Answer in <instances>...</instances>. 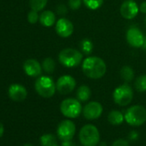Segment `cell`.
I'll list each match as a JSON object with an SVG mask.
<instances>
[{
    "instance_id": "34",
    "label": "cell",
    "mask_w": 146,
    "mask_h": 146,
    "mask_svg": "<svg viewBox=\"0 0 146 146\" xmlns=\"http://www.w3.org/2000/svg\"><path fill=\"white\" fill-rule=\"evenodd\" d=\"M71 146H78V144H75V143H72V145H71Z\"/></svg>"
},
{
    "instance_id": "14",
    "label": "cell",
    "mask_w": 146,
    "mask_h": 146,
    "mask_svg": "<svg viewBox=\"0 0 146 146\" xmlns=\"http://www.w3.org/2000/svg\"><path fill=\"white\" fill-rule=\"evenodd\" d=\"M9 97L14 102H23L27 98L28 91L26 88L19 84H13L8 90Z\"/></svg>"
},
{
    "instance_id": "30",
    "label": "cell",
    "mask_w": 146,
    "mask_h": 146,
    "mask_svg": "<svg viewBox=\"0 0 146 146\" xmlns=\"http://www.w3.org/2000/svg\"><path fill=\"white\" fill-rule=\"evenodd\" d=\"M139 11L143 14H146V1L141 3V5H139Z\"/></svg>"
},
{
    "instance_id": "6",
    "label": "cell",
    "mask_w": 146,
    "mask_h": 146,
    "mask_svg": "<svg viewBox=\"0 0 146 146\" xmlns=\"http://www.w3.org/2000/svg\"><path fill=\"white\" fill-rule=\"evenodd\" d=\"M60 112L62 114L70 119L78 118L83 112L81 102L74 98L64 99L60 103Z\"/></svg>"
},
{
    "instance_id": "3",
    "label": "cell",
    "mask_w": 146,
    "mask_h": 146,
    "mask_svg": "<svg viewBox=\"0 0 146 146\" xmlns=\"http://www.w3.org/2000/svg\"><path fill=\"white\" fill-rule=\"evenodd\" d=\"M79 140L83 146H96L100 141L99 130L91 124L84 125L79 131Z\"/></svg>"
},
{
    "instance_id": "2",
    "label": "cell",
    "mask_w": 146,
    "mask_h": 146,
    "mask_svg": "<svg viewBox=\"0 0 146 146\" xmlns=\"http://www.w3.org/2000/svg\"><path fill=\"white\" fill-rule=\"evenodd\" d=\"M83 52L75 48H64L58 53L59 63L67 68H73L79 65L83 62Z\"/></svg>"
},
{
    "instance_id": "25",
    "label": "cell",
    "mask_w": 146,
    "mask_h": 146,
    "mask_svg": "<svg viewBox=\"0 0 146 146\" xmlns=\"http://www.w3.org/2000/svg\"><path fill=\"white\" fill-rule=\"evenodd\" d=\"M83 2L88 9L96 11L102 6L104 0H83Z\"/></svg>"
},
{
    "instance_id": "20",
    "label": "cell",
    "mask_w": 146,
    "mask_h": 146,
    "mask_svg": "<svg viewBox=\"0 0 146 146\" xmlns=\"http://www.w3.org/2000/svg\"><path fill=\"white\" fill-rule=\"evenodd\" d=\"M40 144L42 146H59L57 142L56 137L51 133L43 134L40 137Z\"/></svg>"
},
{
    "instance_id": "35",
    "label": "cell",
    "mask_w": 146,
    "mask_h": 146,
    "mask_svg": "<svg viewBox=\"0 0 146 146\" xmlns=\"http://www.w3.org/2000/svg\"><path fill=\"white\" fill-rule=\"evenodd\" d=\"M145 23H146V17H145Z\"/></svg>"
},
{
    "instance_id": "18",
    "label": "cell",
    "mask_w": 146,
    "mask_h": 146,
    "mask_svg": "<svg viewBox=\"0 0 146 146\" xmlns=\"http://www.w3.org/2000/svg\"><path fill=\"white\" fill-rule=\"evenodd\" d=\"M77 99L81 102H84L90 100L91 96V90L87 85H81L77 90Z\"/></svg>"
},
{
    "instance_id": "12",
    "label": "cell",
    "mask_w": 146,
    "mask_h": 146,
    "mask_svg": "<svg viewBox=\"0 0 146 146\" xmlns=\"http://www.w3.org/2000/svg\"><path fill=\"white\" fill-rule=\"evenodd\" d=\"M103 111L102 105L98 102H90L83 108V114L85 119L92 120L98 119Z\"/></svg>"
},
{
    "instance_id": "22",
    "label": "cell",
    "mask_w": 146,
    "mask_h": 146,
    "mask_svg": "<svg viewBox=\"0 0 146 146\" xmlns=\"http://www.w3.org/2000/svg\"><path fill=\"white\" fill-rule=\"evenodd\" d=\"M41 65H42V69L44 70V71L48 73V74L52 73L55 70V67H56L55 61L52 58H46L43 60Z\"/></svg>"
},
{
    "instance_id": "19",
    "label": "cell",
    "mask_w": 146,
    "mask_h": 146,
    "mask_svg": "<svg viewBox=\"0 0 146 146\" xmlns=\"http://www.w3.org/2000/svg\"><path fill=\"white\" fill-rule=\"evenodd\" d=\"M119 75L122 80H124L126 83H129L134 78V71L131 67L128 65H125L120 69Z\"/></svg>"
},
{
    "instance_id": "26",
    "label": "cell",
    "mask_w": 146,
    "mask_h": 146,
    "mask_svg": "<svg viewBox=\"0 0 146 146\" xmlns=\"http://www.w3.org/2000/svg\"><path fill=\"white\" fill-rule=\"evenodd\" d=\"M40 20V16L38 15V11L31 10L28 14V21L31 24H35Z\"/></svg>"
},
{
    "instance_id": "13",
    "label": "cell",
    "mask_w": 146,
    "mask_h": 146,
    "mask_svg": "<svg viewBox=\"0 0 146 146\" xmlns=\"http://www.w3.org/2000/svg\"><path fill=\"white\" fill-rule=\"evenodd\" d=\"M55 31L60 37L68 38L73 34L74 26H73L72 23L69 19L62 17L56 22Z\"/></svg>"
},
{
    "instance_id": "29",
    "label": "cell",
    "mask_w": 146,
    "mask_h": 146,
    "mask_svg": "<svg viewBox=\"0 0 146 146\" xmlns=\"http://www.w3.org/2000/svg\"><path fill=\"white\" fill-rule=\"evenodd\" d=\"M57 12L59 15H65L67 13V8L64 5H59L57 8Z\"/></svg>"
},
{
    "instance_id": "27",
    "label": "cell",
    "mask_w": 146,
    "mask_h": 146,
    "mask_svg": "<svg viewBox=\"0 0 146 146\" xmlns=\"http://www.w3.org/2000/svg\"><path fill=\"white\" fill-rule=\"evenodd\" d=\"M83 0H68V6L72 11L79 10L82 6Z\"/></svg>"
},
{
    "instance_id": "28",
    "label": "cell",
    "mask_w": 146,
    "mask_h": 146,
    "mask_svg": "<svg viewBox=\"0 0 146 146\" xmlns=\"http://www.w3.org/2000/svg\"><path fill=\"white\" fill-rule=\"evenodd\" d=\"M112 146H129V143L126 140L119 138V139L115 140Z\"/></svg>"
},
{
    "instance_id": "31",
    "label": "cell",
    "mask_w": 146,
    "mask_h": 146,
    "mask_svg": "<svg viewBox=\"0 0 146 146\" xmlns=\"http://www.w3.org/2000/svg\"><path fill=\"white\" fill-rule=\"evenodd\" d=\"M130 138L131 139V140H135V139H137V137H138V134H137V131H132L131 132H130Z\"/></svg>"
},
{
    "instance_id": "17",
    "label": "cell",
    "mask_w": 146,
    "mask_h": 146,
    "mask_svg": "<svg viewBox=\"0 0 146 146\" xmlns=\"http://www.w3.org/2000/svg\"><path fill=\"white\" fill-rule=\"evenodd\" d=\"M108 119L110 124H112L113 125H119L124 122L125 114H123L119 110H113L108 113Z\"/></svg>"
},
{
    "instance_id": "24",
    "label": "cell",
    "mask_w": 146,
    "mask_h": 146,
    "mask_svg": "<svg viewBox=\"0 0 146 146\" xmlns=\"http://www.w3.org/2000/svg\"><path fill=\"white\" fill-rule=\"evenodd\" d=\"M47 5V0H29V5L31 10L35 11H42Z\"/></svg>"
},
{
    "instance_id": "8",
    "label": "cell",
    "mask_w": 146,
    "mask_h": 146,
    "mask_svg": "<svg viewBox=\"0 0 146 146\" xmlns=\"http://www.w3.org/2000/svg\"><path fill=\"white\" fill-rule=\"evenodd\" d=\"M76 132V125L71 120H62L57 128V135L61 141L72 140Z\"/></svg>"
},
{
    "instance_id": "23",
    "label": "cell",
    "mask_w": 146,
    "mask_h": 146,
    "mask_svg": "<svg viewBox=\"0 0 146 146\" xmlns=\"http://www.w3.org/2000/svg\"><path fill=\"white\" fill-rule=\"evenodd\" d=\"M134 85L137 91L145 92L146 91V74H143L137 77L135 80Z\"/></svg>"
},
{
    "instance_id": "15",
    "label": "cell",
    "mask_w": 146,
    "mask_h": 146,
    "mask_svg": "<svg viewBox=\"0 0 146 146\" xmlns=\"http://www.w3.org/2000/svg\"><path fill=\"white\" fill-rule=\"evenodd\" d=\"M23 70L29 77L36 78L41 74L42 65L36 59L29 58L23 63Z\"/></svg>"
},
{
    "instance_id": "32",
    "label": "cell",
    "mask_w": 146,
    "mask_h": 146,
    "mask_svg": "<svg viewBox=\"0 0 146 146\" xmlns=\"http://www.w3.org/2000/svg\"><path fill=\"white\" fill-rule=\"evenodd\" d=\"M4 132H5V127H4V125L0 122V137H2V136L4 135Z\"/></svg>"
},
{
    "instance_id": "7",
    "label": "cell",
    "mask_w": 146,
    "mask_h": 146,
    "mask_svg": "<svg viewBox=\"0 0 146 146\" xmlns=\"http://www.w3.org/2000/svg\"><path fill=\"white\" fill-rule=\"evenodd\" d=\"M113 102L121 107L129 105L133 99V90L128 84H124L122 85L115 88L113 93Z\"/></svg>"
},
{
    "instance_id": "11",
    "label": "cell",
    "mask_w": 146,
    "mask_h": 146,
    "mask_svg": "<svg viewBox=\"0 0 146 146\" xmlns=\"http://www.w3.org/2000/svg\"><path fill=\"white\" fill-rule=\"evenodd\" d=\"M120 15L123 18L131 20L137 17L139 11V7L133 0H125L124 1L119 9Z\"/></svg>"
},
{
    "instance_id": "16",
    "label": "cell",
    "mask_w": 146,
    "mask_h": 146,
    "mask_svg": "<svg viewBox=\"0 0 146 146\" xmlns=\"http://www.w3.org/2000/svg\"><path fill=\"white\" fill-rule=\"evenodd\" d=\"M39 22L44 27H52L56 23V15L52 11H45L40 15Z\"/></svg>"
},
{
    "instance_id": "1",
    "label": "cell",
    "mask_w": 146,
    "mask_h": 146,
    "mask_svg": "<svg viewBox=\"0 0 146 146\" xmlns=\"http://www.w3.org/2000/svg\"><path fill=\"white\" fill-rule=\"evenodd\" d=\"M82 70L89 78L100 79L106 74L107 64L102 58L90 56L82 62Z\"/></svg>"
},
{
    "instance_id": "4",
    "label": "cell",
    "mask_w": 146,
    "mask_h": 146,
    "mask_svg": "<svg viewBox=\"0 0 146 146\" xmlns=\"http://www.w3.org/2000/svg\"><path fill=\"white\" fill-rule=\"evenodd\" d=\"M125 120L132 126H139L146 121V108L141 105L130 107L125 113Z\"/></svg>"
},
{
    "instance_id": "5",
    "label": "cell",
    "mask_w": 146,
    "mask_h": 146,
    "mask_svg": "<svg viewBox=\"0 0 146 146\" xmlns=\"http://www.w3.org/2000/svg\"><path fill=\"white\" fill-rule=\"evenodd\" d=\"M35 89L39 96L44 98L52 97L56 92V84L54 81L47 76L39 77L35 84Z\"/></svg>"
},
{
    "instance_id": "9",
    "label": "cell",
    "mask_w": 146,
    "mask_h": 146,
    "mask_svg": "<svg viewBox=\"0 0 146 146\" xmlns=\"http://www.w3.org/2000/svg\"><path fill=\"white\" fill-rule=\"evenodd\" d=\"M77 86L76 79L70 75L61 76L56 83V88L59 94L68 95L75 90Z\"/></svg>"
},
{
    "instance_id": "21",
    "label": "cell",
    "mask_w": 146,
    "mask_h": 146,
    "mask_svg": "<svg viewBox=\"0 0 146 146\" xmlns=\"http://www.w3.org/2000/svg\"><path fill=\"white\" fill-rule=\"evenodd\" d=\"M80 49L85 55H90L93 52V43L89 39H84L80 41Z\"/></svg>"
},
{
    "instance_id": "33",
    "label": "cell",
    "mask_w": 146,
    "mask_h": 146,
    "mask_svg": "<svg viewBox=\"0 0 146 146\" xmlns=\"http://www.w3.org/2000/svg\"><path fill=\"white\" fill-rule=\"evenodd\" d=\"M23 146H35V145L32 144V143H26V144H24Z\"/></svg>"
},
{
    "instance_id": "10",
    "label": "cell",
    "mask_w": 146,
    "mask_h": 146,
    "mask_svg": "<svg viewBox=\"0 0 146 146\" xmlns=\"http://www.w3.org/2000/svg\"><path fill=\"white\" fill-rule=\"evenodd\" d=\"M126 40L127 43L135 48L143 47L145 38L142 31L137 27H131L126 32Z\"/></svg>"
}]
</instances>
